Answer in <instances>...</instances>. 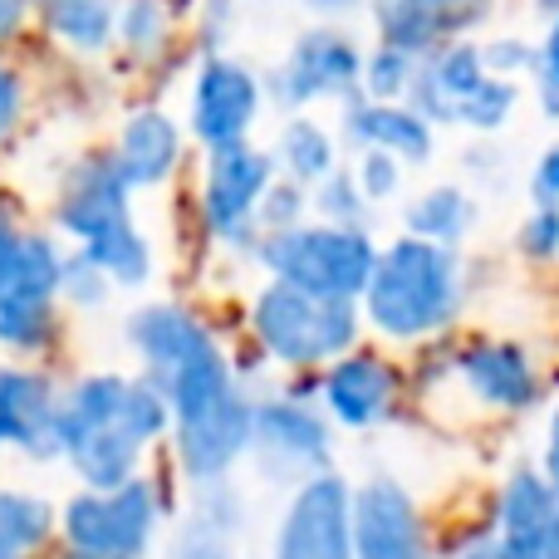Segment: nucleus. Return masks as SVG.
<instances>
[{
  "label": "nucleus",
  "mask_w": 559,
  "mask_h": 559,
  "mask_svg": "<svg viewBox=\"0 0 559 559\" xmlns=\"http://www.w3.org/2000/svg\"><path fill=\"white\" fill-rule=\"evenodd\" d=\"M55 437L84 491H114L143 476L147 452L167 437V403L143 373H84L59 393Z\"/></svg>",
  "instance_id": "nucleus-1"
},
{
  "label": "nucleus",
  "mask_w": 559,
  "mask_h": 559,
  "mask_svg": "<svg viewBox=\"0 0 559 559\" xmlns=\"http://www.w3.org/2000/svg\"><path fill=\"white\" fill-rule=\"evenodd\" d=\"M147 383L167 403V437H173V456L187 481H231V472L246 462V447H251L255 397L241 383L236 364L222 354V344L177 364L173 373L147 378Z\"/></svg>",
  "instance_id": "nucleus-2"
},
{
  "label": "nucleus",
  "mask_w": 559,
  "mask_h": 559,
  "mask_svg": "<svg viewBox=\"0 0 559 559\" xmlns=\"http://www.w3.org/2000/svg\"><path fill=\"white\" fill-rule=\"evenodd\" d=\"M466 305V271L462 251L432 246L417 236L378 246L368 285L358 295V319L378 329L393 344H423L432 334H447Z\"/></svg>",
  "instance_id": "nucleus-3"
},
{
  "label": "nucleus",
  "mask_w": 559,
  "mask_h": 559,
  "mask_svg": "<svg viewBox=\"0 0 559 559\" xmlns=\"http://www.w3.org/2000/svg\"><path fill=\"white\" fill-rule=\"evenodd\" d=\"M55 226L74 255L108 275V285L138 289L153 280V246L133 222V192L108 163V153L79 157L55 192Z\"/></svg>",
  "instance_id": "nucleus-4"
},
{
  "label": "nucleus",
  "mask_w": 559,
  "mask_h": 559,
  "mask_svg": "<svg viewBox=\"0 0 559 559\" xmlns=\"http://www.w3.org/2000/svg\"><path fill=\"white\" fill-rule=\"evenodd\" d=\"M251 334L261 354L285 373H319L329 358L348 354L364 334L358 299H319L265 280L251 299Z\"/></svg>",
  "instance_id": "nucleus-5"
},
{
  "label": "nucleus",
  "mask_w": 559,
  "mask_h": 559,
  "mask_svg": "<svg viewBox=\"0 0 559 559\" xmlns=\"http://www.w3.org/2000/svg\"><path fill=\"white\" fill-rule=\"evenodd\" d=\"M378 241L364 226H324V222H299L289 231L261 236L255 255L261 271L289 289H305L319 299H358L373 271Z\"/></svg>",
  "instance_id": "nucleus-6"
},
{
  "label": "nucleus",
  "mask_w": 559,
  "mask_h": 559,
  "mask_svg": "<svg viewBox=\"0 0 559 559\" xmlns=\"http://www.w3.org/2000/svg\"><path fill=\"white\" fill-rule=\"evenodd\" d=\"M167 521L163 486L153 476L114 486V491H79L55 511L59 559H147Z\"/></svg>",
  "instance_id": "nucleus-7"
},
{
  "label": "nucleus",
  "mask_w": 559,
  "mask_h": 559,
  "mask_svg": "<svg viewBox=\"0 0 559 559\" xmlns=\"http://www.w3.org/2000/svg\"><path fill=\"white\" fill-rule=\"evenodd\" d=\"M246 456H251L255 472L271 486H289L295 491L309 476L334 472L329 466L334 462V423L319 413L314 397H299V393L255 397Z\"/></svg>",
  "instance_id": "nucleus-8"
},
{
  "label": "nucleus",
  "mask_w": 559,
  "mask_h": 559,
  "mask_svg": "<svg viewBox=\"0 0 559 559\" xmlns=\"http://www.w3.org/2000/svg\"><path fill=\"white\" fill-rule=\"evenodd\" d=\"M271 182H275V163L265 147L255 143L212 147L202 167V187H197L202 226L222 246H231V251L255 255V241H261L255 212H261V197Z\"/></svg>",
  "instance_id": "nucleus-9"
},
{
  "label": "nucleus",
  "mask_w": 559,
  "mask_h": 559,
  "mask_svg": "<svg viewBox=\"0 0 559 559\" xmlns=\"http://www.w3.org/2000/svg\"><path fill=\"white\" fill-rule=\"evenodd\" d=\"M358 64H364V49L354 45V35L314 25L271 69L265 98H275L285 114H305L314 104H348L358 94Z\"/></svg>",
  "instance_id": "nucleus-10"
},
{
  "label": "nucleus",
  "mask_w": 559,
  "mask_h": 559,
  "mask_svg": "<svg viewBox=\"0 0 559 559\" xmlns=\"http://www.w3.org/2000/svg\"><path fill=\"white\" fill-rule=\"evenodd\" d=\"M261 108H265V79L246 59L206 55L192 74L182 133H192L206 153L231 143H251L255 123H261Z\"/></svg>",
  "instance_id": "nucleus-11"
},
{
  "label": "nucleus",
  "mask_w": 559,
  "mask_h": 559,
  "mask_svg": "<svg viewBox=\"0 0 559 559\" xmlns=\"http://www.w3.org/2000/svg\"><path fill=\"white\" fill-rule=\"evenodd\" d=\"M314 397L319 413L334 427H348V432H373L403 403V368L393 364L378 348H348V354L329 358L314 378Z\"/></svg>",
  "instance_id": "nucleus-12"
},
{
  "label": "nucleus",
  "mask_w": 559,
  "mask_h": 559,
  "mask_svg": "<svg viewBox=\"0 0 559 559\" xmlns=\"http://www.w3.org/2000/svg\"><path fill=\"white\" fill-rule=\"evenodd\" d=\"M348 550L354 559H437L413 491L393 476L348 486Z\"/></svg>",
  "instance_id": "nucleus-13"
},
{
  "label": "nucleus",
  "mask_w": 559,
  "mask_h": 559,
  "mask_svg": "<svg viewBox=\"0 0 559 559\" xmlns=\"http://www.w3.org/2000/svg\"><path fill=\"white\" fill-rule=\"evenodd\" d=\"M271 559H354L348 550V481L319 472L289 491L275 525Z\"/></svg>",
  "instance_id": "nucleus-14"
},
{
  "label": "nucleus",
  "mask_w": 559,
  "mask_h": 559,
  "mask_svg": "<svg viewBox=\"0 0 559 559\" xmlns=\"http://www.w3.org/2000/svg\"><path fill=\"white\" fill-rule=\"evenodd\" d=\"M447 368L456 373V383L476 397L481 407L496 413H535L545 403V373L531 358V348L515 338H472L456 344Z\"/></svg>",
  "instance_id": "nucleus-15"
},
{
  "label": "nucleus",
  "mask_w": 559,
  "mask_h": 559,
  "mask_svg": "<svg viewBox=\"0 0 559 559\" xmlns=\"http://www.w3.org/2000/svg\"><path fill=\"white\" fill-rule=\"evenodd\" d=\"M496 559H559V501L545 466H515L496 496Z\"/></svg>",
  "instance_id": "nucleus-16"
},
{
  "label": "nucleus",
  "mask_w": 559,
  "mask_h": 559,
  "mask_svg": "<svg viewBox=\"0 0 559 559\" xmlns=\"http://www.w3.org/2000/svg\"><path fill=\"white\" fill-rule=\"evenodd\" d=\"M59 388L49 373L25 364H0V452H20L29 462L59 456Z\"/></svg>",
  "instance_id": "nucleus-17"
},
{
  "label": "nucleus",
  "mask_w": 559,
  "mask_h": 559,
  "mask_svg": "<svg viewBox=\"0 0 559 559\" xmlns=\"http://www.w3.org/2000/svg\"><path fill=\"white\" fill-rule=\"evenodd\" d=\"M182 153H187V133L167 108H133L118 123L108 163L118 167L128 192H147V187H163L182 167Z\"/></svg>",
  "instance_id": "nucleus-18"
},
{
  "label": "nucleus",
  "mask_w": 559,
  "mask_h": 559,
  "mask_svg": "<svg viewBox=\"0 0 559 559\" xmlns=\"http://www.w3.org/2000/svg\"><path fill=\"white\" fill-rule=\"evenodd\" d=\"M344 143L354 153H388L403 167H427L437 153V128L407 104H373V98H348L344 104Z\"/></svg>",
  "instance_id": "nucleus-19"
},
{
  "label": "nucleus",
  "mask_w": 559,
  "mask_h": 559,
  "mask_svg": "<svg viewBox=\"0 0 559 559\" xmlns=\"http://www.w3.org/2000/svg\"><path fill=\"white\" fill-rule=\"evenodd\" d=\"M123 338L138 354V364H143V378H163V373H173L177 364H187V358L216 348L212 324L182 305H167V299L163 305L133 309L123 324Z\"/></svg>",
  "instance_id": "nucleus-20"
},
{
  "label": "nucleus",
  "mask_w": 559,
  "mask_h": 559,
  "mask_svg": "<svg viewBox=\"0 0 559 559\" xmlns=\"http://www.w3.org/2000/svg\"><path fill=\"white\" fill-rule=\"evenodd\" d=\"M486 79L481 69V55H476L472 39H447V45L427 49L417 59V74H413V88H407V108L427 118V123H442V128H456V108L466 104L476 84Z\"/></svg>",
  "instance_id": "nucleus-21"
},
{
  "label": "nucleus",
  "mask_w": 559,
  "mask_h": 559,
  "mask_svg": "<svg viewBox=\"0 0 559 559\" xmlns=\"http://www.w3.org/2000/svg\"><path fill=\"white\" fill-rule=\"evenodd\" d=\"M202 501L182 515L173 531L163 559H236V531H241V506H236L231 481L197 486Z\"/></svg>",
  "instance_id": "nucleus-22"
},
{
  "label": "nucleus",
  "mask_w": 559,
  "mask_h": 559,
  "mask_svg": "<svg viewBox=\"0 0 559 559\" xmlns=\"http://www.w3.org/2000/svg\"><path fill=\"white\" fill-rule=\"evenodd\" d=\"M35 15L45 35L79 59H98L114 49L118 0H35Z\"/></svg>",
  "instance_id": "nucleus-23"
},
{
  "label": "nucleus",
  "mask_w": 559,
  "mask_h": 559,
  "mask_svg": "<svg viewBox=\"0 0 559 559\" xmlns=\"http://www.w3.org/2000/svg\"><path fill=\"white\" fill-rule=\"evenodd\" d=\"M271 163H275V177H285V182L309 192L319 177H329L338 167V138L319 118L289 114L271 143Z\"/></svg>",
  "instance_id": "nucleus-24"
},
{
  "label": "nucleus",
  "mask_w": 559,
  "mask_h": 559,
  "mask_svg": "<svg viewBox=\"0 0 559 559\" xmlns=\"http://www.w3.org/2000/svg\"><path fill=\"white\" fill-rule=\"evenodd\" d=\"M476 216H481V206H476V197L466 192V187L437 182V187H427V192H417L413 202H407L403 226H407V236H417V241L462 251V241L476 231Z\"/></svg>",
  "instance_id": "nucleus-25"
},
{
  "label": "nucleus",
  "mask_w": 559,
  "mask_h": 559,
  "mask_svg": "<svg viewBox=\"0 0 559 559\" xmlns=\"http://www.w3.org/2000/svg\"><path fill=\"white\" fill-rule=\"evenodd\" d=\"M55 535V506L45 496L0 486V559H35Z\"/></svg>",
  "instance_id": "nucleus-26"
},
{
  "label": "nucleus",
  "mask_w": 559,
  "mask_h": 559,
  "mask_svg": "<svg viewBox=\"0 0 559 559\" xmlns=\"http://www.w3.org/2000/svg\"><path fill=\"white\" fill-rule=\"evenodd\" d=\"M182 10V0H118L114 45H123L128 59H163Z\"/></svg>",
  "instance_id": "nucleus-27"
},
{
  "label": "nucleus",
  "mask_w": 559,
  "mask_h": 559,
  "mask_svg": "<svg viewBox=\"0 0 559 559\" xmlns=\"http://www.w3.org/2000/svg\"><path fill=\"white\" fill-rule=\"evenodd\" d=\"M59 334V305L49 299H15L0 295V348L10 354H39Z\"/></svg>",
  "instance_id": "nucleus-28"
},
{
  "label": "nucleus",
  "mask_w": 559,
  "mask_h": 559,
  "mask_svg": "<svg viewBox=\"0 0 559 559\" xmlns=\"http://www.w3.org/2000/svg\"><path fill=\"white\" fill-rule=\"evenodd\" d=\"M417 59L403 49L373 45L358 64V98H373V104H407V88H413Z\"/></svg>",
  "instance_id": "nucleus-29"
},
{
  "label": "nucleus",
  "mask_w": 559,
  "mask_h": 559,
  "mask_svg": "<svg viewBox=\"0 0 559 559\" xmlns=\"http://www.w3.org/2000/svg\"><path fill=\"white\" fill-rule=\"evenodd\" d=\"M515 108H521V84H515V79L486 74L481 84L466 94V104L456 108V128H472V133L491 138V133H501V128L511 123Z\"/></svg>",
  "instance_id": "nucleus-30"
},
{
  "label": "nucleus",
  "mask_w": 559,
  "mask_h": 559,
  "mask_svg": "<svg viewBox=\"0 0 559 559\" xmlns=\"http://www.w3.org/2000/svg\"><path fill=\"white\" fill-rule=\"evenodd\" d=\"M309 212L324 226H364L368 231V212H373V206H368L364 192L354 187L348 167H334L329 177H319V182L309 187Z\"/></svg>",
  "instance_id": "nucleus-31"
},
{
  "label": "nucleus",
  "mask_w": 559,
  "mask_h": 559,
  "mask_svg": "<svg viewBox=\"0 0 559 559\" xmlns=\"http://www.w3.org/2000/svg\"><path fill=\"white\" fill-rule=\"evenodd\" d=\"M403 173L407 167L397 163V157H388V153H358L354 167H348V177H354V187L364 192L368 206L393 202V197L403 192Z\"/></svg>",
  "instance_id": "nucleus-32"
},
{
  "label": "nucleus",
  "mask_w": 559,
  "mask_h": 559,
  "mask_svg": "<svg viewBox=\"0 0 559 559\" xmlns=\"http://www.w3.org/2000/svg\"><path fill=\"white\" fill-rule=\"evenodd\" d=\"M309 222V192L295 182H285V177H275L271 187H265L261 197V212H255V226H261V236H275V231H289V226Z\"/></svg>",
  "instance_id": "nucleus-33"
},
{
  "label": "nucleus",
  "mask_w": 559,
  "mask_h": 559,
  "mask_svg": "<svg viewBox=\"0 0 559 559\" xmlns=\"http://www.w3.org/2000/svg\"><path fill=\"white\" fill-rule=\"evenodd\" d=\"M108 295H114L108 275L98 271V265H88L84 255L64 251V271H59V299H69L74 309H98V305H108Z\"/></svg>",
  "instance_id": "nucleus-34"
},
{
  "label": "nucleus",
  "mask_w": 559,
  "mask_h": 559,
  "mask_svg": "<svg viewBox=\"0 0 559 559\" xmlns=\"http://www.w3.org/2000/svg\"><path fill=\"white\" fill-rule=\"evenodd\" d=\"M515 251L535 265H550L559 255V212H535L531 206V216L515 231Z\"/></svg>",
  "instance_id": "nucleus-35"
},
{
  "label": "nucleus",
  "mask_w": 559,
  "mask_h": 559,
  "mask_svg": "<svg viewBox=\"0 0 559 559\" xmlns=\"http://www.w3.org/2000/svg\"><path fill=\"white\" fill-rule=\"evenodd\" d=\"M476 55H481L486 74H496V79H525L535 45H525V39H515V35H501V39H486V45H476Z\"/></svg>",
  "instance_id": "nucleus-36"
},
{
  "label": "nucleus",
  "mask_w": 559,
  "mask_h": 559,
  "mask_svg": "<svg viewBox=\"0 0 559 559\" xmlns=\"http://www.w3.org/2000/svg\"><path fill=\"white\" fill-rule=\"evenodd\" d=\"M555 45H559L555 25H545V39H540V45H535V55H531V69H525V74L535 79V94H540V114H545V118H555V114H559V74H555Z\"/></svg>",
  "instance_id": "nucleus-37"
},
{
  "label": "nucleus",
  "mask_w": 559,
  "mask_h": 559,
  "mask_svg": "<svg viewBox=\"0 0 559 559\" xmlns=\"http://www.w3.org/2000/svg\"><path fill=\"white\" fill-rule=\"evenodd\" d=\"M20 118H25V79H20V69H10L0 59V143L20 128Z\"/></svg>",
  "instance_id": "nucleus-38"
},
{
  "label": "nucleus",
  "mask_w": 559,
  "mask_h": 559,
  "mask_svg": "<svg viewBox=\"0 0 559 559\" xmlns=\"http://www.w3.org/2000/svg\"><path fill=\"white\" fill-rule=\"evenodd\" d=\"M236 15H241V5L236 0H202V49L206 55H222L226 35H231Z\"/></svg>",
  "instance_id": "nucleus-39"
},
{
  "label": "nucleus",
  "mask_w": 559,
  "mask_h": 559,
  "mask_svg": "<svg viewBox=\"0 0 559 559\" xmlns=\"http://www.w3.org/2000/svg\"><path fill=\"white\" fill-rule=\"evenodd\" d=\"M531 206L535 212H559V147H545L531 173Z\"/></svg>",
  "instance_id": "nucleus-40"
},
{
  "label": "nucleus",
  "mask_w": 559,
  "mask_h": 559,
  "mask_svg": "<svg viewBox=\"0 0 559 559\" xmlns=\"http://www.w3.org/2000/svg\"><path fill=\"white\" fill-rule=\"evenodd\" d=\"M20 241H25V226L15 222V216L0 206V285H5V275L15 271V255H20Z\"/></svg>",
  "instance_id": "nucleus-41"
},
{
  "label": "nucleus",
  "mask_w": 559,
  "mask_h": 559,
  "mask_svg": "<svg viewBox=\"0 0 559 559\" xmlns=\"http://www.w3.org/2000/svg\"><path fill=\"white\" fill-rule=\"evenodd\" d=\"M447 559H496V540H491V525L486 531H472L466 540L452 545V555Z\"/></svg>",
  "instance_id": "nucleus-42"
},
{
  "label": "nucleus",
  "mask_w": 559,
  "mask_h": 559,
  "mask_svg": "<svg viewBox=\"0 0 559 559\" xmlns=\"http://www.w3.org/2000/svg\"><path fill=\"white\" fill-rule=\"evenodd\" d=\"M35 15V0H0V39L20 35V25Z\"/></svg>",
  "instance_id": "nucleus-43"
},
{
  "label": "nucleus",
  "mask_w": 559,
  "mask_h": 559,
  "mask_svg": "<svg viewBox=\"0 0 559 559\" xmlns=\"http://www.w3.org/2000/svg\"><path fill=\"white\" fill-rule=\"evenodd\" d=\"M373 0H305V10L309 15H319L329 25V20H338V15H354V10H368Z\"/></svg>",
  "instance_id": "nucleus-44"
}]
</instances>
